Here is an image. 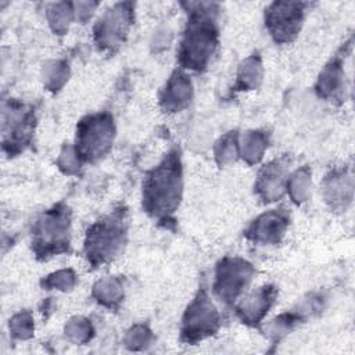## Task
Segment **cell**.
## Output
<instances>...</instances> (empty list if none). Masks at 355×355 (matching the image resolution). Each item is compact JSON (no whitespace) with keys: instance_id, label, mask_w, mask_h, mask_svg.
I'll return each instance as SVG.
<instances>
[{"instance_id":"1","label":"cell","mask_w":355,"mask_h":355,"mask_svg":"<svg viewBox=\"0 0 355 355\" xmlns=\"http://www.w3.org/2000/svg\"><path fill=\"white\" fill-rule=\"evenodd\" d=\"M189 14L187 25L179 49V62L183 68L202 71L218 46V4L184 3Z\"/></svg>"},{"instance_id":"2","label":"cell","mask_w":355,"mask_h":355,"mask_svg":"<svg viewBox=\"0 0 355 355\" xmlns=\"http://www.w3.org/2000/svg\"><path fill=\"white\" fill-rule=\"evenodd\" d=\"M183 189V175L179 150H171L151 169L143 182V207L158 219H168L179 207Z\"/></svg>"},{"instance_id":"3","label":"cell","mask_w":355,"mask_h":355,"mask_svg":"<svg viewBox=\"0 0 355 355\" xmlns=\"http://www.w3.org/2000/svg\"><path fill=\"white\" fill-rule=\"evenodd\" d=\"M128 236V211L119 207L97 222L86 233L85 257L97 268L112 261L123 248Z\"/></svg>"},{"instance_id":"4","label":"cell","mask_w":355,"mask_h":355,"mask_svg":"<svg viewBox=\"0 0 355 355\" xmlns=\"http://www.w3.org/2000/svg\"><path fill=\"white\" fill-rule=\"evenodd\" d=\"M71 211L58 204L36 220L32 232V250L39 259L67 252L69 248Z\"/></svg>"},{"instance_id":"5","label":"cell","mask_w":355,"mask_h":355,"mask_svg":"<svg viewBox=\"0 0 355 355\" xmlns=\"http://www.w3.org/2000/svg\"><path fill=\"white\" fill-rule=\"evenodd\" d=\"M114 121L110 114H94L83 118L76 128L75 154L79 161H96L103 157L114 140Z\"/></svg>"},{"instance_id":"6","label":"cell","mask_w":355,"mask_h":355,"mask_svg":"<svg viewBox=\"0 0 355 355\" xmlns=\"http://www.w3.org/2000/svg\"><path fill=\"white\" fill-rule=\"evenodd\" d=\"M218 329L219 313L215 305L211 302L208 294L201 290L184 312L180 330L182 340L193 344L215 334Z\"/></svg>"},{"instance_id":"7","label":"cell","mask_w":355,"mask_h":355,"mask_svg":"<svg viewBox=\"0 0 355 355\" xmlns=\"http://www.w3.org/2000/svg\"><path fill=\"white\" fill-rule=\"evenodd\" d=\"M133 3H116L108 8L94 26V42L100 50L119 47L133 22Z\"/></svg>"},{"instance_id":"8","label":"cell","mask_w":355,"mask_h":355,"mask_svg":"<svg viewBox=\"0 0 355 355\" xmlns=\"http://www.w3.org/2000/svg\"><path fill=\"white\" fill-rule=\"evenodd\" d=\"M306 3L275 1L265 10V25L276 43H290L301 31Z\"/></svg>"},{"instance_id":"9","label":"cell","mask_w":355,"mask_h":355,"mask_svg":"<svg viewBox=\"0 0 355 355\" xmlns=\"http://www.w3.org/2000/svg\"><path fill=\"white\" fill-rule=\"evenodd\" d=\"M254 276L251 263L241 258H223L216 266L214 290L220 301L233 302L250 284Z\"/></svg>"},{"instance_id":"10","label":"cell","mask_w":355,"mask_h":355,"mask_svg":"<svg viewBox=\"0 0 355 355\" xmlns=\"http://www.w3.org/2000/svg\"><path fill=\"white\" fill-rule=\"evenodd\" d=\"M33 123L32 108L21 103H10V110L4 111V148L10 146V154L22 150L31 141Z\"/></svg>"},{"instance_id":"11","label":"cell","mask_w":355,"mask_h":355,"mask_svg":"<svg viewBox=\"0 0 355 355\" xmlns=\"http://www.w3.org/2000/svg\"><path fill=\"white\" fill-rule=\"evenodd\" d=\"M290 216L284 209H272L259 215L247 229L245 236L258 244H277L284 236Z\"/></svg>"},{"instance_id":"12","label":"cell","mask_w":355,"mask_h":355,"mask_svg":"<svg viewBox=\"0 0 355 355\" xmlns=\"http://www.w3.org/2000/svg\"><path fill=\"white\" fill-rule=\"evenodd\" d=\"M276 295L277 288L275 286H262L241 300L237 305V315L244 323L258 324L273 305Z\"/></svg>"},{"instance_id":"13","label":"cell","mask_w":355,"mask_h":355,"mask_svg":"<svg viewBox=\"0 0 355 355\" xmlns=\"http://www.w3.org/2000/svg\"><path fill=\"white\" fill-rule=\"evenodd\" d=\"M287 166L288 161L283 157L269 162L259 172L257 191L265 201H275L283 194L287 184Z\"/></svg>"},{"instance_id":"14","label":"cell","mask_w":355,"mask_h":355,"mask_svg":"<svg viewBox=\"0 0 355 355\" xmlns=\"http://www.w3.org/2000/svg\"><path fill=\"white\" fill-rule=\"evenodd\" d=\"M191 98V83L187 75L176 71L168 80L162 94L161 105L169 112H176L184 108Z\"/></svg>"},{"instance_id":"15","label":"cell","mask_w":355,"mask_h":355,"mask_svg":"<svg viewBox=\"0 0 355 355\" xmlns=\"http://www.w3.org/2000/svg\"><path fill=\"white\" fill-rule=\"evenodd\" d=\"M326 201L334 209L345 208L352 198V176L345 171L333 172L323 182Z\"/></svg>"},{"instance_id":"16","label":"cell","mask_w":355,"mask_h":355,"mask_svg":"<svg viewBox=\"0 0 355 355\" xmlns=\"http://www.w3.org/2000/svg\"><path fill=\"white\" fill-rule=\"evenodd\" d=\"M343 78H344V73L341 69V61L338 58L331 60V62L324 67V69L319 76V80L316 85V90L319 96L324 98H334L341 90Z\"/></svg>"},{"instance_id":"17","label":"cell","mask_w":355,"mask_h":355,"mask_svg":"<svg viewBox=\"0 0 355 355\" xmlns=\"http://www.w3.org/2000/svg\"><path fill=\"white\" fill-rule=\"evenodd\" d=\"M262 79V64L259 57L251 55L241 62L237 73V87L239 90L255 89Z\"/></svg>"},{"instance_id":"18","label":"cell","mask_w":355,"mask_h":355,"mask_svg":"<svg viewBox=\"0 0 355 355\" xmlns=\"http://www.w3.org/2000/svg\"><path fill=\"white\" fill-rule=\"evenodd\" d=\"M94 295L98 302L111 308L115 304H118L121 301V298L123 297L122 284L118 279L100 280L94 286Z\"/></svg>"},{"instance_id":"19","label":"cell","mask_w":355,"mask_h":355,"mask_svg":"<svg viewBox=\"0 0 355 355\" xmlns=\"http://www.w3.org/2000/svg\"><path fill=\"white\" fill-rule=\"evenodd\" d=\"M266 136L262 132H248L244 136L241 154L248 164H255L262 158L263 150L266 148Z\"/></svg>"},{"instance_id":"20","label":"cell","mask_w":355,"mask_h":355,"mask_svg":"<svg viewBox=\"0 0 355 355\" xmlns=\"http://www.w3.org/2000/svg\"><path fill=\"white\" fill-rule=\"evenodd\" d=\"M49 22L54 32L62 35L68 31V25L72 19V6L69 3H54L47 10Z\"/></svg>"},{"instance_id":"21","label":"cell","mask_w":355,"mask_h":355,"mask_svg":"<svg viewBox=\"0 0 355 355\" xmlns=\"http://www.w3.org/2000/svg\"><path fill=\"white\" fill-rule=\"evenodd\" d=\"M215 153H216V158L220 165H226V164H230L232 161H234L239 154L236 132H229L227 135H225L219 140Z\"/></svg>"},{"instance_id":"22","label":"cell","mask_w":355,"mask_h":355,"mask_svg":"<svg viewBox=\"0 0 355 355\" xmlns=\"http://www.w3.org/2000/svg\"><path fill=\"white\" fill-rule=\"evenodd\" d=\"M287 187L290 189L295 201H304L309 187V172L306 169L297 171L291 178L287 179Z\"/></svg>"},{"instance_id":"23","label":"cell","mask_w":355,"mask_h":355,"mask_svg":"<svg viewBox=\"0 0 355 355\" xmlns=\"http://www.w3.org/2000/svg\"><path fill=\"white\" fill-rule=\"evenodd\" d=\"M75 284V275L71 269L68 270H60L51 276L47 277L44 282L46 287H55L60 290H68Z\"/></svg>"},{"instance_id":"24","label":"cell","mask_w":355,"mask_h":355,"mask_svg":"<svg viewBox=\"0 0 355 355\" xmlns=\"http://www.w3.org/2000/svg\"><path fill=\"white\" fill-rule=\"evenodd\" d=\"M10 327H12V330H14L12 334H15V336H18L21 338L29 337L32 334V329H33L32 319H31L29 313H19V315H17L12 319Z\"/></svg>"},{"instance_id":"25","label":"cell","mask_w":355,"mask_h":355,"mask_svg":"<svg viewBox=\"0 0 355 355\" xmlns=\"http://www.w3.org/2000/svg\"><path fill=\"white\" fill-rule=\"evenodd\" d=\"M97 7V3H78L76 4V17L82 21V24L85 21H87L93 12V10Z\"/></svg>"}]
</instances>
